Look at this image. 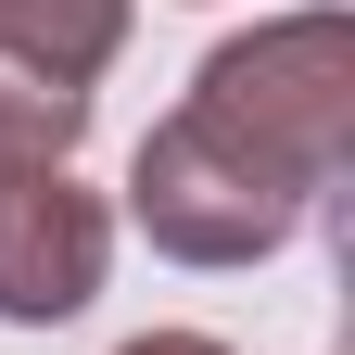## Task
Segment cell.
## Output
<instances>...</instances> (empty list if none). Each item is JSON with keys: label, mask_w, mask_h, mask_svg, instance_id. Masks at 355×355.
I'll list each match as a JSON object with an SVG mask.
<instances>
[{"label": "cell", "mask_w": 355, "mask_h": 355, "mask_svg": "<svg viewBox=\"0 0 355 355\" xmlns=\"http://www.w3.org/2000/svg\"><path fill=\"white\" fill-rule=\"evenodd\" d=\"M127 216H140V241L178 254V266H254L304 229V203L266 178L254 153H229L216 127L165 114L140 153H127Z\"/></svg>", "instance_id": "obj_2"}, {"label": "cell", "mask_w": 355, "mask_h": 355, "mask_svg": "<svg viewBox=\"0 0 355 355\" xmlns=\"http://www.w3.org/2000/svg\"><path fill=\"white\" fill-rule=\"evenodd\" d=\"M114 266V216L102 191H76V165L0 178V318L13 330H64Z\"/></svg>", "instance_id": "obj_3"}, {"label": "cell", "mask_w": 355, "mask_h": 355, "mask_svg": "<svg viewBox=\"0 0 355 355\" xmlns=\"http://www.w3.org/2000/svg\"><path fill=\"white\" fill-rule=\"evenodd\" d=\"M114 355H229V343H203V330H140V343H114Z\"/></svg>", "instance_id": "obj_6"}, {"label": "cell", "mask_w": 355, "mask_h": 355, "mask_svg": "<svg viewBox=\"0 0 355 355\" xmlns=\"http://www.w3.org/2000/svg\"><path fill=\"white\" fill-rule=\"evenodd\" d=\"M127 51V0H0V76L38 89H102V64Z\"/></svg>", "instance_id": "obj_4"}, {"label": "cell", "mask_w": 355, "mask_h": 355, "mask_svg": "<svg viewBox=\"0 0 355 355\" xmlns=\"http://www.w3.org/2000/svg\"><path fill=\"white\" fill-rule=\"evenodd\" d=\"M89 140V102L76 89H38V76H0V178H38V165H76Z\"/></svg>", "instance_id": "obj_5"}, {"label": "cell", "mask_w": 355, "mask_h": 355, "mask_svg": "<svg viewBox=\"0 0 355 355\" xmlns=\"http://www.w3.org/2000/svg\"><path fill=\"white\" fill-rule=\"evenodd\" d=\"M178 114L216 127L229 153H254L292 203L343 191V165H355V13H279L229 51H203Z\"/></svg>", "instance_id": "obj_1"}]
</instances>
